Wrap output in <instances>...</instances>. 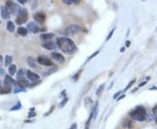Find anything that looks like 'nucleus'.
Wrapping results in <instances>:
<instances>
[{"label":"nucleus","instance_id":"f257e3e1","mask_svg":"<svg viewBox=\"0 0 157 129\" xmlns=\"http://www.w3.org/2000/svg\"><path fill=\"white\" fill-rule=\"evenodd\" d=\"M57 45L59 48L66 54H74L77 52V46L72 39L66 37L58 38Z\"/></svg>","mask_w":157,"mask_h":129},{"label":"nucleus","instance_id":"f03ea898","mask_svg":"<svg viewBox=\"0 0 157 129\" xmlns=\"http://www.w3.org/2000/svg\"><path fill=\"white\" fill-rule=\"evenodd\" d=\"M130 117L132 120L134 121H144L146 120V116H147V113H146V109L145 107L140 106L137 107L136 108H135L130 114H129Z\"/></svg>","mask_w":157,"mask_h":129},{"label":"nucleus","instance_id":"7ed1b4c3","mask_svg":"<svg viewBox=\"0 0 157 129\" xmlns=\"http://www.w3.org/2000/svg\"><path fill=\"white\" fill-rule=\"evenodd\" d=\"M29 15H28V10L26 9H22L21 11L17 14V18H16V23L17 24H23L24 23H26V21L28 20Z\"/></svg>","mask_w":157,"mask_h":129},{"label":"nucleus","instance_id":"20e7f679","mask_svg":"<svg viewBox=\"0 0 157 129\" xmlns=\"http://www.w3.org/2000/svg\"><path fill=\"white\" fill-rule=\"evenodd\" d=\"M5 7L8 9L10 13H13V14H18L22 10L17 3H15L11 1H7L5 3Z\"/></svg>","mask_w":157,"mask_h":129},{"label":"nucleus","instance_id":"39448f33","mask_svg":"<svg viewBox=\"0 0 157 129\" xmlns=\"http://www.w3.org/2000/svg\"><path fill=\"white\" fill-rule=\"evenodd\" d=\"M80 31H81V27L78 24H70L66 28L65 33L66 36H71L73 35L77 32H79Z\"/></svg>","mask_w":157,"mask_h":129},{"label":"nucleus","instance_id":"423d86ee","mask_svg":"<svg viewBox=\"0 0 157 129\" xmlns=\"http://www.w3.org/2000/svg\"><path fill=\"white\" fill-rule=\"evenodd\" d=\"M3 84H4V87L7 88V89H10L11 90V87L12 86H17V85L16 84V81L10 78V76L8 75H5L4 77V80H3Z\"/></svg>","mask_w":157,"mask_h":129},{"label":"nucleus","instance_id":"0eeeda50","mask_svg":"<svg viewBox=\"0 0 157 129\" xmlns=\"http://www.w3.org/2000/svg\"><path fill=\"white\" fill-rule=\"evenodd\" d=\"M37 60H38V64L45 66H53V62L50 59H48L45 56H38Z\"/></svg>","mask_w":157,"mask_h":129},{"label":"nucleus","instance_id":"6e6552de","mask_svg":"<svg viewBox=\"0 0 157 129\" xmlns=\"http://www.w3.org/2000/svg\"><path fill=\"white\" fill-rule=\"evenodd\" d=\"M51 57H52V59L54 60V61H56V62H58V63H59V64H63L64 62H65V58H64V56L61 54V53H59V52H52L51 53Z\"/></svg>","mask_w":157,"mask_h":129},{"label":"nucleus","instance_id":"1a4fd4ad","mask_svg":"<svg viewBox=\"0 0 157 129\" xmlns=\"http://www.w3.org/2000/svg\"><path fill=\"white\" fill-rule=\"evenodd\" d=\"M25 73H26L27 79H28L29 80H31V81L35 82V81H38V80L39 79V76H38L37 73H33V72H31V71H30V70L26 71Z\"/></svg>","mask_w":157,"mask_h":129},{"label":"nucleus","instance_id":"9d476101","mask_svg":"<svg viewBox=\"0 0 157 129\" xmlns=\"http://www.w3.org/2000/svg\"><path fill=\"white\" fill-rule=\"evenodd\" d=\"M34 19L36 22L38 23H40V24H43L45 20V15L44 12H37L34 14Z\"/></svg>","mask_w":157,"mask_h":129},{"label":"nucleus","instance_id":"9b49d317","mask_svg":"<svg viewBox=\"0 0 157 129\" xmlns=\"http://www.w3.org/2000/svg\"><path fill=\"white\" fill-rule=\"evenodd\" d=\"M27 30H29L30 31L34 32V33H37V32H38V31H41V29H39V27H38L34 22H30V23H28V24H27Z\"/></svg>","mask_w":157,"mask_h":129},{"label":"nucleus","instance_id":"f8f14e48","mask_svg":"<svg viewBox=\"0 0 157 129\" xmlns=\"http://www.w3.org/2000/svg\"><path fill=\"white\" fill-rule=\"evenodd\" d=\"M42 46L44 47V48H45V49H47V50H54L55 48H56V45H55V44L52 42V41H44L43 43H42Z\"/></svg>","mask_w":157,"mask_h":129},{"label":"nucleus","instance_id":"ddd939ff","mask_svg":"<svg viewBox=\"0 0 157 129\" xmlns=\"http://www.w3.org/2000/svg\"><path fill=\"white\" fill-rule=\"evenodd\" d=\"M29 85H30L29 81L26 80V79H24V77L21 78V79H18V80H17V86H18L19 87L23 88V89H24V87L29 86Z\"/></svg>","mask_w":157,"mask_h":129},{"label":"nucleus","instance_id":"4468645a","mask_svg":"<svg viewBox=\"0 0 157 129\" xmlns=\"http://www.w3.org/2000/svg\"><path fill=\"white\" fill-rule=\"evenodd\" d=\"M10 11L8 10V9L5 6H1V16L3 17V19H8L10 15Z\"/></svg>","mask_w":157,"mask_h":129},{"label":"nucleus","instance_id":"2eb2a0df","mask_svg":"<svg viewBox=\"0 0 157 129\" xmlns=\"http://www.w3.org/2000/svg\"><path fill=\"white\" fill-rule=\"evenodd\" d=\"M52 37H53L52 33H44L40 35V38L45 41H50V39L52 38Z\"/></svg>","mask_w":157,"mask_h":129},{"label":"nucleus","instance_id":"dca6fc26","mask_svg":"<svg viewBox=\"0 0 157 129\" xmlns=\"http://www.w3.org/2000/svg\"><path fill=\"white\" fill-rule=\"evenodd\" d=\"M6 28H7V31H10V32H13L15 31V24L13 22L11 21H8L7 22V24H6Z\"/></svg>","mask_w":157,"mask_h":129},{"label":"nucleus","instance_id":"f3484780","mask_svg":"<svg viewBox=\"0 0 157 129\" xmlns=\"http://www.w3.org/2000/svg\"><path fill=\"white\" fill-rule=\"evenodd\" d=\"M17 33L22 37H25L27 35V33H28V30L26 28H24V27H18Z\"/></svg>","mask_w":157,"mask_h":129},{"label":"nucleus","instance_id":"a211bd4d","mask_svg":"<svg viewBox=\"0 0 157 129\" xmlns=\"http://www.w3.org/2000/svg\"><path fill=\"white\" fill-rule=\"evenodd\" d=\"M26 61H27L28 65H29L31 67L35 68V67L37 66V65H36V59H34L32 57H28L27 59H26Z\"/></svg>","mask_w":157,"mask_h":129},{"label":"nucleus","instance_id":"6ab92c4d","mask_svg":"<svg viewBox=\"0 0 157 129\" xmlns=\"http://www.w3.org/2000/svg\"><path fill=\"white\" fill-rule=\"evenodd\" d=\"M9 74L10 75V76H13L15 73H16V71H17V66H15V65H10V66H9Z\"/></svg>","mask_w":157,"mask_h":129},{"label":"nucleus","instance_id":"aec40b11","mask_svg":"<svg viewBox=\"0 0 157 129\" xmlns=\"http://www.w3.org/2000/svg\"><path fill=\"white\" fill-rule=\"evenodd\" d=\"M12 62V57L10 56V55H6L5 56V60H4V66H8L11 64Z\"/></svg>","mask_w":157,"mask_h":129},{"label":"nucleus","instance_id":"412c9836","mask_svg":"<svg viewBox=\"0 0 157 129\" xmlns=\"http://www.w3.org/2000/svg\"><path fill=\"white\" fill-rule=\"evenodd\" d=\"M58 69V67L55 66H52V68L50 69V70H48V71H46L45 73H44V76H49L50 74H52V73H53L54 72H56V70Z\"/></svg>","mask_w":157,"mask_h":129},{"label":"nucleus","instance_id":"4be33fe9","mask_svg":"<svg viewBox=\"0 0 157 129\" xmlns=\"http://www.w3.org/2000/svg\"><path fill=\"white\" fill-rule=\"evenodd\" d=\"M123 126L125 127V128H132L133 127V122H132V121H130V120H126L125 121V122L123 123Z\"/></svg>","mask_w":157,"mask_h":129},{"label":"nucleus","instance_id":"5701e85b","mask_svg":"<svg viewBox=\"0 0 157 129\" xmlns=\"http://www.w3.org/2000/svg\"><path fill=\"white\" fill-rule=\"evenodd\" d=\"M21 108V103H17V104H16L15 105V107H11V111H14V110H18V109H20Z\"/></svg>","mask_w":157,"mask_h":129},{"label":"nucleus","instance_id":"b1692460","mask_svg":"<svg viewBox=\"0 0 157 129\" xmlns=\"http://www.w3.org/2000/svg\"><path fill=\"white\" fill-rule=\"evenodd\" d=\"M23 74H24V71H23L22 69H20V70L18 71V73H17V79H21V78H23Z\"/></svg>","mask_w":157,"mask_h":129},{"label":"nucleus","instance_id":"393cba45","mask_svg":"<svg viewBox=\"0 0 157 129\" xmlns=\"http://www.w3.org/2000/svg\"><path fill=\"white\" fill-rule=\"evenodd\" d=\"M10 91H11L10 89H7V88L4 87V89H1L0 90V93H10Z\"/></svg>","mask_w":157,"mask_h":129},{"label":"nucleus","instance_id":"a878e982","mask_svg":"<svg viewBox=\"0 0 157 129\" xmlns=\"http://www.w3.org/2000/svg\"><path fill=\"white\" fill-rule=\"evenodd\" d=\"M103 89H104V85H101V86H100V88L98 89V91H97L96 94H97V95H100V93H102Z\"/></svg>","mask_w":157,"mask_h":129},{"label":"nucleus","instance_id":"bb28decb","mask_svg":"<svg viewBox=\"0 0 157 129\" xmlns=\"http://www.w3.org/2000/svg\"><path fill=\"white\" fill-rule=\"evenodd\" d=\"M153 114H154V116L156 118V121L157 122V105L156 107H154V108H153Z\"/></svg>","mask_w":157,"mask_h":129},{"label":"nucleus","instance_id":"cd10ccee","mask_svg":"<svg viewBox=\"0 0 157 129\" xmlns=\"http://www.w3.org/2000/svg\"><path fill=\"white\" fill-rule=\"evenodd\" d=\"M135 83V79H133V80H132L131 82H129V84H128V86L126 87L125 91L128 90V89H129V88H130V87H131V86H133V85H134Z\"/></svg>","mask_w":157,"mask_h":129},{"label":"nucleus","instance_id":"c85d7f7f","mask_svg":"<svg viewBox=\"0 0 157 129\" xmlns=\"http://www.w3.org/2000/svg\"><path fill=\"white\" fill-rule=\"evenodd\" d=\"M114 30H115V28H114V29H113V30L111 31V32H110V33L108 34V36H107V39H106L107 41H108V40H109V39H110V38H112V36H113V34H114Z\"/></svg>","mask_w":157,"mask_h":129},{"label":"nucleus","instance_id":"c756f323","mask_svg":"<svg viewBox=\"0 0 157 129\" xmlns=\"http://www.w3.org/2000/svg\"><path fill=\"white\" fill-rule=\"evenodd\" d=\"M99 52H100V51H97V52H94V54H93L92 56H90V58H88V59L87 60V61H89V60H91V59H92L93 58H94V56H96V55H97V54H98Z\"/></svg>","mask_w":157,"mask_h":129},{"label":"nucleus","instance_id":"7c9ffc66","mask_svg":"<svg viewBox=\"0 0 157 129\" xmlns=\"http://www.w3.org/2000/svg\"><path fill=\"white\" fill-rule=\"evenodd\" d=\"M81 72H82V71H80L77 74H75V75L73 76V79H74V80H77V79H79V77H80V73H81Z\"/></svg>","mask_w":157,"mask_h":129},{"label":"nucleus","instance_id":"2f4dec72","mask_svg":"<svg viewBox=\"0 0 157 129\" xmlns=\"http://www.w3.org/2000/svg\"><path fill=\"white\" fill-rule=\"evenodd\" d=\"M67 100H68V99H67V98H65V99H64V100L60 103V107H63V106H64V105L67 102Z\"/></svg>","mask_w":157,"mask_h":129},{"label":"nucleus","instance_id":"473e14b6","mask_svg":"<svg viewBox=\"0 0 157 129\" xmlns=\"http://www.w3.org/2000/svg\"><path fill=\"white\" fill-rule=\"evenodd\" d=\"M2 64H3V57L0 55V66H1Z\"/></svg>","mask_w":157,"mask_h":129},{"label":"nucleus","instance_id":"72a5a7b5","mask_svg":"<svg viewBox=\"0 0 157 129\" xmlns=\"http://www.w3.org/2000/svg\"><path fill=\"white\" fill-rule=\"evenodd\" d=\"M120 93H121V92H119L118 93H115V94H114V99H116V97H117Z\"/></svg>","mask_w":157,"mask_h":129},{"label":"nucleus","instance_id":"f704fd0d","mask_svg":"<svg viewBox=\"0 0 157 129\" xmlns=\"http://www.w3.org/2000/svg\"><path fill=\"white\" fill-rule=\"evenodd\" d=\"M124 97H125V95H121V97H119V98L117 99V100H121V99H122V98H124Z\"/></svg>","mask_w":157,"mask_h":129},{"label":"nucleus","instance_id":"c9c22d12","mask_svg":"<svg viewBox=\"0 0 157 129\" xmlns=\"http://www.w3.org/2000/svg\"><path fill=\"white\" fill-rule=\"evenodd\" d=\"M126 43H127V44H126V45H127V46L128 47V46L130 45V41H127Z\"/></svg>","mask_w":157,"mask_h":129},{"label":"nucleus","instance_id":"e433bc0d","mask_svg":"<svg viewBox=\"0 0 157 129\" xmlns=\"http://www.w3.org/2000/svg\"><path fill=\"white\" fill-rule=\"evenodd\" d=\"M19 3H25V1H24V0H19Z\"/></svg>","mask_w":157,"mask_h":129},{"label":"nucleus","instance_id":"4c0bfd02","mask_svg":"<svg viewBox=\"0 0 157 129\" xmlns=\"http://www.w3.org/2000/svg\"><path fill=\"white\" fill-rule=\"evenodd\" d=\"M123 51H125V48H121V52H123Z\"/></svg>","mask_w":157,"mask_h":129},{"label":"nucleus","instance_id":"58836bf2","mask_svg":"<svg viewBox=\"0 0 157 129\" xmlns=\"http://www.w3.org/2000/svg\"><path fill=\"white\" fill-rule=\"evenodd\" d=\"M0 90H1V80H0Z\"/></svg>","mask_w":157,"mask_h":129},{"label":"nucleus","instance_id":"ea45409f","mask_svg":"<svg viewBox=\"0 0 157 129\" xmlns=\"http://www.w3.org/2000/svg\"><path fill=\"white\" fill-rule=\"evenodd\" d=\"M0 23H1V22H0Z\"/></svg>","mask_w":157,"mask_h":129},{"label":"nucleus","instance_id":"a19ab883","mask_svg":"<svg viewBox=\"0 0 157 129\" xmlns=\"http://www.w3.org/2000/svg\"><path fill=\"white\" fill-rule=\"evenodd\" d=\"M156 129H157V128H156Z\"/></svg>","mask_w":157,"mask_h":129}]
</instances>
